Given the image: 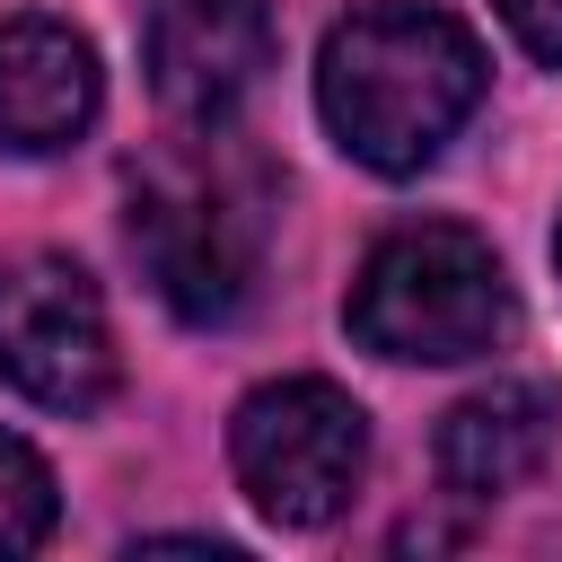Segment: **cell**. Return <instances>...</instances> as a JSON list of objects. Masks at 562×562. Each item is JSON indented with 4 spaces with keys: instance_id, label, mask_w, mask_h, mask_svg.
Listing matches in <instances>:
<instances>
[{
    "instance_id": "cell-10",
    "label": "cell",
    "mask_w": 562,
    "mask_h": 562,
    "mask_svg": "<svg viewBox=\"0 0 562 562\" xmlns=\"http://www.w3.org/2000/svg\"><path fill=\"white\" fill-rule=\"evenodd\" d=\"M492 9H501V26L518 35V53H527V61L562 70V0H492Z\"/></svg>"
},
{
    "instance_id": "cell-2",
    "label": "cell",
    "mask_w": 562,
    "mask_h": 562,
    "mask_svg": "<svg viewBox=\"0 0 562 562\" xmlns=\"http://www.w3.org/2000/svg\"><path fill=\"white\" fill-rule=\"evenodd\" d=\"M263 220H272V184L237 140H220V123L132 167V255L184 325L246 316L263 272Z\"/></svg>"
},
{
    "instance_id": "cell-1",
    "label": "cell",
    "mask_w": 562,
    "mask_h": 562,
    "mask_svg": "<svg viewBox=\"0 0 562 562\" xmlns=\"http://www.w3.org/2000/svg\"><path fill=\"white\" fill-rule=\"evenodd\" d=\"M483 44L465 18L422 9V0H378L351 9L325 53H316V114L325 132L378 167V176H422L457 123L483 105Z\"/></svg>"
},
{
    "instance_id": "cell-7",
    "label": "cell",
    "mask_w": 562,
    "mask_h": 562,
    "mask_svg": "<svg viewBox=\"0 0 562 562\" xmlns=\"http://www.w3.org/2000/svg\"><path fill=\"white\" fill-rule=\"evenodd\" d=\"M97 53L79 26L26 9V18H0V149L18 158H53L70 149L88 123H97Z\"/></svg>"
},
{
    "instance_id": "cell-11",
    "label": "cell",
    "mask_w": 562,
    "mask_h": 562,
    "mask_svg": "<svg viewBox=\"0 0 562 562\" xmlns=\"http://www.w3.org/2000/svg\"><path fill=\"white\" fill-rule=\"evenodd\" d=\"M553 263H562V228H553Z\"/></svg>"
},
{
    "instance_id": "cell-5",
    "label": "cell",
    "mask_w": 562,
    "mask_h": 562,
    "mask_svg": "<svg viewBox=\"0 0 562 562\" xmlns=\"http://www.w3.org/2000/svg\"><path fill=\"white\" fill-rule=\"evenodd\" d=\"M0 386L44 413H97L114 395V325L70 255L0 263Z\"/></svg>"
},
{
    "instance_id": "cell-6",
    "label": "cell",
    "mask_w": 562,
    "mask_h": 562,
    "mask_svg": "<svg viewBox=\"0 0 562 562\" xmlns=\"http://www.w3.org/2000/svg\"><path fill=\"white\" fill-rule=\"evenodd\" d=\"M272 61L263 0H140V70L176 123H228Z\"/></svg>"
},
{
    "instance_id": "cell-8",
    "label": "cell",
    "mask_w": 562,
    "mask_h": 562,
    "mask_svg": "<svg viewBox=\"0 0 562 562\" xmlns=\"http://www.w3.org/2000/svg\"><path fill=\"white\" fill-rule=\"evenodd\" d=\"M553 422H562V404H553L544 378H492V386H474V395L439 422V483H448L457 501H501V492H518V483L544 465Z\"/></svg>"
},
{
    "instance_id": "cell-3",
    "label": "cell",
    "mask_w": 562,
    "mask_h": 562,
    "mask_svg": "<svg viewBox=\"0 0 562 562\" xmlns=\"http://www.w3.org/2000/svg\"><path fill=\"white\" fill-rule=\"evenodd\" d=\"M342 325L378 360H422V369L483 360L509 334V272L474 228L413 220L369 246V263L342 299Z\"/></svg>"
},
{
    "instance_id": "cell-4",
    "label": "cell",
    "mask_w": 562,
    "mask_h": 562,
    "mask_svg": "<svg viewBox=\"0 0 562 562\" xmlns=\"http://www.w3.org/2000/svg\"><path fill=\"white\" fill-rule=\"evenodd\" d=\"M228 465L272 527H325L369 474V422L334 378H272L237 404Z\"/></svg>"
},
{
    "instance_id": "cell-9",
    "label": "cell",
    "mask_w": 562,
    "mask_h": 562,
    "mask_svg": "<svg viewBox=\"0 0 562 562\" xmlns=\"http://www.w3.org/2000/svg\"><path fill=\"white\" fill-rule=\"evenodd\" d=\"M53 518H61L53 465H44L18 430H0V553H35V544L53 536Z\"/></svg>"
}]
</instances>
